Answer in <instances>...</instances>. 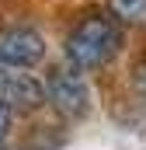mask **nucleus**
<instances>
[{"label": "nucleus", "mask_w": 146, "mask_h": 150, "mask_svg": "<svg viewBox=\"0 0 146 150\" xmlns=\"http://www.w3.org/2000/svg\"><path fill=\"white\" fill-rule=\"evenodd\" d=\"M122 49V25L111 14H87L66 35V63L77 70H101Z\"/></svg>", "instance_id": "1"}, {"label": "nucleus", "mask_w": 146, "mask_h": 150, "mask_svg": "<svg viewBox=\"0 0 146 150\" xmlns=\"http://www.w3.org/2000/svg\"><path fill=\"white\" fill-rule=\"evenodd\" d=\"M45 101L63 115V119H84L91 112V91H87V80L84 70L77 67H56L52 74L45 77Z\"/></svg>", "instance_id": "2"}, {"label": "nucleus", "mask_w": 146, "mask_h": 150, "mask_svg": "<svg viewBox=\"0 0 146 150\" xmlns=\"http://www.w3.org/2000/svg\"><path fill=\"white\" fill-rule=\"evenodd\" d=\"M45 59V38L35 28H4L0 32V67L28 70Z\"/></svg>", "instance_id": "3"}, {"label": "nucleus", "mask_w": 146, "mask_h": 150, "mask_svg": "<svg viewBox=\"0 0 146 150\" xmlns=\"http://www.w3.org/2000/svg\"><path fill=\"white\" fill-rule=\"evenodd\" d=\"M0 101L18 112H35L45 105V87L28 74H11V67H0Z\"/></svg>", "instance_id": "4"}, {"label": "nucleus", "mask_w": 146, "mask_h": 150, "mask_svg": "<svg viewBox=\"0 0 146 150\" xmlns=\"http://www.w3.org/2000/svg\"><path fill=\"white\" fill-rule=\"evenodd\" d=\"M108 14L118 25L146 28V0H108Z\"/></svg>", "instance_id": "5"}, {"label": "nucleus", "mask_w": 146, "mask_h": 150, "mask_svg": "<svg viewBox=\"0 0 146 150\" xmlns=\"http://www.w3.org/2000/svg\"><path fill=\"white\" fill-rule=\"evenodd\" d=\"M11 126H14V108L0 101V143H4L7 136H11Z\"/></svg>", "instance_id": "6"}, {"label": "nucleus", "mask_w": 146, "mask_h": 150, "mask_svg": "<svg viewBox=\"0 0 146 150\" xmlns=\"http://www.w3.org/2000/svg\"><path fill=\"white\" fill-rule=\"evenodd\" d=\"M132 87H136V94L146 101V59L136 67V70H132Z\"/></svg>", "instance_id": "7"}]
</instances>
